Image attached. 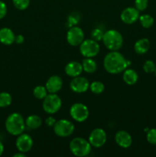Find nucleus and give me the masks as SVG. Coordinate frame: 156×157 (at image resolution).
Wrapping results in <instances>:
<instances>
[{
	"mask_svg": "<svg viewBox=\"0 0 156 157\" xmlns=\"http://www.w3.org/2000/svg\"><path fill=\"white\" fill-rule=\"evenodd\" d=\"M130 64L131 62L118 51H111L106 55L103 60L104 68L112 75L122 73Z\"/></svg>",
	"mask_w": 156,
	"mask_h": 157,
	"instance_id": "1",
	"label": "nucleus"
},
{
	"mask_svg": "<svg viewBox=\"0 0 156 157\" xmlns=\"http://www.w3.org/2000/svg\"><path fill=\"white\" fill-rule=\"evenodd\" d=\"M6 130L12 136H18L25 129V121L19 113H12L8 116L5 122Z\"/></svg>",
	"mask_w": 156,
	"mask_h": 157,
	"instance_id": "2",
	"label": "nucleus"
},
{
	"mask_svg": "<svg viewBox=\"0 0 156 157\" xmlns=\"http://www.w3.org/2000/svg\"><path fill=\"white\" fill-rule=\"evenodd\" d=\"M102 42L107 49L110 51H118L122 47L123 38L121 33L114 29H110L104 32Z\"/></svg>",
	"mask_w": 156,
	"mask_h": 157,
	"instance_id": "3",
	"label": "nucleus"
},
{
	"mask_svg": "<svg viewBox=\"0 0 156 157\" xmlns=\"http://www.w3.org/2000/svg\"><path fill=\"white\" fill-rule=\"evenodd\" d=\"M70 150L74 156L84 157L88 156L92 150V146L89 140L82 137H75L70 141Z\"/></svg>",
	"mask_w": 156,
	"mask_h": 157,
	"instance_id": "4",
	"label": "nucleus"
},
{
	"mask_svg": "<svg viewBox=\"0 0 156 157\" xmlns=\"http://www.w3.org/2000/svg\"><path fill=\"white\" fill-rule=\"evenodd\" d=\"M62 101L56 94H49L43 100L42 107L44 111L49 114H54L61 109Z\"/></svg>",
	"mask_w": 156,
	"mask_h": 157,
	"instance_id": "5",
	"label": "nucleus"
},
{
	"mask_svg": "<svg viewBox=\"0 0 156 157\" xmlns=\"http://www.w3.org/2000/svg\"><path fill=\"white\" fill-rule=\"evenodd\" d=\"M53 127L54 133L60 137L70 136L74 131V125L73 123L65 119H61L56 121Z\"/></svg>",
	"mask_w": 156,
	"mask_h": 157,
	"instance_id": "6",
	"label": "nucleus"
},
{
	"mask_svg": "<svg viewBox=\"0 0 156 157\" xmlns=\"http://www.w3.org/2000/svg\"><path fill=\"white\" fill-rule=\"evenodd\" d=\"M70 114L72 119L78 123H82L87 121L90 115L89 109L85 104L82 103H75L70 109Z\"/></svg>",
	"mask_w": 156,
	"mask_h": 157,
	"instance_id": "7",
	"label": "nucleus"
},
{
	"mask_svg": "<svg viewBox=\"0 0 156 157\" xmlns=\"http://www.w3.org/2000/svg\"><path fill=\"white\" fill-rule=\"evenodd\" d=\"M80 52L84 58H93L99 52V44L93 39L84 40L80 44Z\"/></svg>",
	"mask_w": 156,
	"mask_h": 157,
	"instance_id": "8",
	"label": "nucleus"
},
{
	"mask_svg": "<svg viewBox=\"0 0 156 157\" xmlns=\"http://www.w3.org/2000/svg\"><path fill=\"white\" fill-rule=\"evenodd\" d=\"M106 133L102 128H96L90 133L89 136V142L92 147L100 148L106 143Z\"/></svg>",
	"mask_w": 156,
	"mask_h": 157,
	"instance_id": "9",
	"label": "nucleus"
},
{
	"mask_svg": "<svg viewBox=\"0 0 156 157\" xmlns=\"http://www.w3.org/2000/svg\"><path fill=\"white\" fill-rule=\"evenodd\" d=\"M84 40V32L80 27L73 26L70 28L67 33V41L71 46H78Z\"/></svg>",
	"mask_w": 156,
	"mask_h": 157,
	"instance_id": "10",
	"label": "nucleus"
},
{
	"mask_svg": "<svg viewBox=\"0 0 156 157\" xmlns=\"http://www.w3.org/2000/svg\"><path fill=\"white\" fill-rule=\"evenodd\" d=\"M70 87L72 91L77 94H82L87 91L90 88L89 81L84 77L77 76L73 78L70 83Z\"/></svg>",
	"mask_w": 156,
	"mask_h": 157,
	"instance_id": "11",
	"label": "nucleus"
},
{
	"mask_svg": "<svg viewBox=\"0 0 156 157\" xmlns=\"http://www.w3.org/2000/svg\"><path fill=\"white\" fill-rule=\"evenodd\" d=\"M15 145L18 151L26 153L32 150L33 146V140L28 134L22 133L21 134L18 135L15 142Z\"/></svg>",
	"mask_w": 156,
	"mask_h": 157,
	"instance_id": "12",
	"label": "nucleus"
},
{
	"mask_svg": "<svg viewBox=\"0 0 156 157\" xmlns=\"http://www.w3.org/2000/svg\"><path fill=\"white\" fill-rule=\"evenodd\" d=\"M139 11L136 7H128L122 11L120 18L125 24L132 25L139 20Z\"/></svg>",
	"mask_w": 156,
	"mask_h": 157,
	"instance_id": "13",
	"label": "nucleus"
},
{
	"mask_svg": "<svg viewBox=\"0 0 156 157\" xmlns=\"http://www.w3.org/2000/svg\"><path fill=\"white\" fill-rule=\"evenodd\" d=\"M115 141L119 147L127 149L131 147L132 144V138L125 130H119L115 135Z\"/></svg>",
	"mask_w": 156,
	"mask_h": 157,
	"instance_id": "14",
	"label": "nucleus"
},
{
	"mask_svg": "<svg viewBox=\"0 0 156 157\" xmlns=\"http://www.w3.org/2000/svg\"><path fill=\"white\" fill-rule=\"evenodd\" d=\"M63 86V80L58 75H53L50 77L47 81L45 84V87L47 88V91L50 94H56L58 93Z\"/></svg>",
	"mask_w": 156,
	"mask_h": 157,
	"instance_id": "15",
	"label": "nucleus"
},
{
	"mask_svg": "<svg viewBox=\"0 0 156 157\" xmlns=\"http://www.w3.org/2000/svg\"><path fill=\"white\" fill-rule=\"evenodd\" d=\"M15 35L13 31L9 28H2L0 29V42L5 45H10L15 42Z\"/></svg>",
	"mask_w": 156,
	"mask_h": 157,
	"instance_id": "16",
	"label": "nucleus"
},
{
	"mask_svg": "<svg viewBox=\"0 0 156 157\" xmlns=\"http://www.w3.org/2000/svg\"><path fill=\"white\" fill-rule=\"evenodd\" d=\"M82 71V64L77 62V61H70L65 67L66 75L69 77H71V78L80 76Z\"/></svg>",
	"mask_w": 156,
	"mask_h": 157,
	"instance_id": "17",
	"label": "nucleus"
},
{
	"mask_svg": "<svg viewBox=\"0 0 156 157\" xmlns=\"http://www.w3.org/2000/svg\"><path fill=\"white\" fill-rule=\"evenodd\" d=\"M150 48V41L148 38H141L139 39L134 45V50L139 55H144L147 53Z\"/></svg>",
	"mask_w": 156,
	"mask_h": 157,
	"instance_id": "18",
	"label": "nucleus"
},
{
	"mask_svg": "<svg viewBox=\"0 0 156 157\" xmlns=\"http://www.w3.org/2000/svg\"><path fill=\"white\" fill-rule=\"evenodd\" d=\"M124 82L128 85H134L136 84L139 79V75L138 73L133 69H125L123 71L122 75Z\"/></svg>",
	"mask_w": 156,
	"mask_h": 157,
	"instance_id": "19",
	"label": "nucleus"
},
{
	"mask_svg": "<svg viewBox=\"0 0 156 157\" xmlns=\"http://www.w3.org/2000/svg\"><path fill=\"white\" fill-rule=\"evenodd\" d=\"M42 124V120L39 116L35 114L30 115L25 120L26 127L31 130H36L38 129Z\"/></svg>",
	"mask_w": 156,
	"mask_h": 157,
	"instance_id": "20",
	"label": "nucleus"
},
{
	"mask_svg": "<svg viewBox=\"0 0 156 157\" xmlns=\"http://www.w3.org/2000/svg\"><path fill=\"white\" fill-rule=\"evenodd\" d=\"M83 71L88 74L94 73L97 68V64L96 62L92 58H85V59L82 61Z\"/></svg>",
	"mask_w": 156,
	"mask_h": 157,
	"instance_id": "21",
	"label": "nucleus"
},
{
	"mask_svg": "<svg viewBox=\"0 0 156 157\" xmlns=\"http://www.w3.org/2000/svg\"><path fill=\"white\" fill-rule=\"evenodd\" d=\"M141 25L145 29H149L154 24V18L148 14H144L139 16V18Z\"/></svg>",
	"mask_w": 156,
	"mask_h": 157,
	"instance_id": "22",
	"label": "nucleus"
},
{
	"mask_svg": "<svg viewBox=\"0 0 156 157\" xmlns=\"http://www.w3.org/2000/svg\"><path fill=\"white\" fill-rule=\"evenodd\" d=\"M47 90L45 86H37L33 90V95L38 100H44L47 95Z\"/></svg>",
	"mask_w": 156,
	"mask_h": 157,
	"instance_id": "23",
	"label": "nucleus"
},
{
	"mask_svg": "<svg viewBox=\"0 0 156 157\" xmlns=\"http://www.w3.org/2000/svg\"><path fill=\"white\" fill-rule=\"evenodd\" d=\"M12 98L8 92H1L0 93V107H7L12 104Z\"/></svg>",
	"mask_w": 156,
	"mask_h": 157,
	"instance_id": "24",
	"label": "nucleus"
},
{
	"mask_svg": "<svg viewBox=\"0 0 156 157\" xmlns=\"http://www.w3.org/2000/svg\"><path fill=\"white\" fill-rule=\"evenodd\" d=\"M90 89L92 93L95 94H100L104 91L105 86L101 81H95L90 84Z\"/></svg>",
	"mask_w": 156,
	"mask_h": 157,
	"instance_id": "25",
	"label": "nucleus"
},
{
	"mask_svg": "<svg viewBox=\"0 0 156 157\" xmlns=\"http://www.w3.org/2000/svg\"><path fill=\"white\" fill-rule=\"evenodd\" d=\"M14 6L18 10H25L30 5V0H12Z\"/></svg>",
	"mask_w": 156,
	"mask_h": 157,
	"instance_id": "26",
	"label": "nucleus"
},
{
	"mask_svg": "<svg viewBox=\"0 0 156 157\" xmlns=\"http://www.w3.org/2000/svg\"><path fill=\"white\" fill-rule=\"evenodd\" d=\"M80 21V15H78L76 12H73L72 14H70V15L67 18V26L69 27V29L73 26H75Z\"/></svg>",
	"mask_w": 156,
	"mask_h": 157,
	"instance_id": "27",
	"label": "nucleus"
},
{
	"mask_svg": "<svg viewBox=\"0 0 156 157\" xmlns=\"http://www.w3.org/2000/svg\"><path fill=\"white\" fill-rule=\"evenodd\" d=\"M156 69V65L154 61L151 60H148L145 61L143 64V70L145 73L151 74L154 73V71Z\"/></svg>",
	"mask_w": 156,
	"mask_h": 157,
	"instance_id": "28",
	"label": "nucleus"
},
{
	"mask_svg": "<svg viewBox=\"0 0 156 157\" xmlns=\"http://www.w3.org/2000/svg\"><path fill=\"white\" fill-rule=\"evenodd\" d=\"M146 139L150 144L156 146V128L149 129L146 133Z\"/></svg>",
	"mask_w": 156,
	"mask_h": 157,
	"instance_id": "29",
	"label": "nucleus"
},
{
	"mask_svg": "<svg viewBox=\"0 0 156 157\" xmlns=\"http://www.w3.org/2000/svg\"><path fill=\"white\" fill-rule=\"evenodd\" d=\"M104 35V32L102 30V29H94L91 32V38L93 39L96 41H100L102 40V38H103Z\"/></svg>",
	"mask_w": 156,
	"mask_h": 157,
	"instance_id": "30",
	"label": "nucleus"
},
{
	"mask_svg": "<svg viewBox=\"0 0 156 157\" xmlns=\"http://www.w3.org/2000/svg\"><path fill=\"white\" fill-rule=\"evenodd\" d=\"M148 0H135V7L139 11L143 12L148 7Z\"/></svg>",
	"mask_w": 156,
	"mask_h": 157,
	"instance_id": "31",
	"label": "nucleus"
},
{
	"mask_svg": "<svg viewBox=\"0 0 156 157\" xmlns=\"http://www.w3.org/2000/svg\"><path fill=\"white\" fill-rule=\"evenodd\" d=\"M7 14V6L4 2L0 0V19H2Z\"/></svg>",
	"mask_w": 156,
	"mask_h": 157,
	"instance_id": "32",
	"label": "nucleus"
},
{
	"mask_svg": "<svg viewBox=\"0 0 156 157\" xmlns=\"http://www.w3.org/2000/svg\"><path fill=\"white\" fill-rule=\"evenodd\" d=\"M56 123V120L53 117H48L46 118L45 120V124L49 127H54V125Z\"/></svg>",
	"mask_w": 156,
	"mask_h": 157,
	"instance_id": "33",
	"label": "nucleus"
},
{
	"mask_svg": "<svg viewBox=\"0 0 156 157\" xmlns=\"http://www.w3.org/2000/svg\"><path fill=\"white\" fill-rule=\"evenodd\" d=\"M24 41V38L23 37L22 35H18L17 36H15V42H16L17 44H22Z\"/></svg>",
	"mask_w": 156,
	"mask_h": 157,
	"instance_id": "34",
	"label": "nucleus"
},
{
	"mask_svg": "<svg viewBox=\"0 0 156 157\" xmlns=\"http://www.w3.org/2000/svg\"><path fill=\"white\" fill-rule=\"evenodd\" d=\"M25 156V153H21V152H19L18 153H15V154L13 155V157H24Z\"/></svg>",
	"mask_w": 156,
	"mask_h": 157,
	"instance_id": "35",
	"label": "nucleus"
},
{
	"mask_svg": "<svg viewBox=\"0 0 156 157\" xmlns=\"http://www.w3.org/2000/svg\"><path fill=\"white\" fill-rule=\"evenodd\" d=\"M3 152H4V145H3V144L2 143V141L0 140V156L2 155Z\"/></svg>",
	"mask_w": 156,
	"mask_h": 157,
	"instance_id": "36",
	"label": "nucleus"
},
{
	"mask_svg": "<svg viewBox=\"0 0 156 157\" xmlns=\"http://www.w3.org/2000/svg\"><path fill=\"white\" fill-rule=\"evenodd\" d=\"M154 75H155V76H156V69H155V71H154Z\"/></svg>",
	"mask_w": 156,
	"mask_h": 157,
	"instance_id": "37",
	"label": "nucleus"
}]
</instances>
